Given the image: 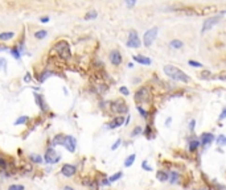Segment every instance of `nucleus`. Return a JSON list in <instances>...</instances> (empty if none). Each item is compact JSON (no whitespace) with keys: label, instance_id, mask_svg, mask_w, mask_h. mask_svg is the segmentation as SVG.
Returning a JSON list of instances; mask_svg holds the SVG:
<instances>
[{"label":"nucleus","instance_id":"1","mask_svg":"<svg viewBox=\"0 0 226 190\" xmlns=\"http://www.w3.org/2000/svg\"><path fill=\"white\" fill-rule=\"evenodd\" d=\"M164 73H165L171 79H173V81L184 82V83H188L189 82L188 75H186L184 72H181L179 67H176V66H173V65H165L164 66Z\"/></svg>","mask_w":226,"mask_h":190},{"label":"nucleus","instance_id":"2","mask_svg":"<svg viewBox=\"0 0 226 190\" xmlns=\"http://www.w3.org/2000/svg\"><path fill=\"white\" fill-rule=\"evenodd\" d=\"M52 50L53 52H56V54L58 57H60L61 59H63V61H68V59L72 57V50H70V46L69 44H68V41H58V42H56V44L53 45V48H52Z\"/></svg>","mask_w":226,"mask_h":190},{"label":"nucleus","instance_id":"3","mask_svg":"<svg viewBox=\"0 0 226 190\" xmlns=\"http://www.w3.org/2000/svg\"><path fill=\"white\" fill-rule=\"evenodd\" d=\"M60 160H61V155L56 152V149H54L53 146L46 148L45 155H44V161L46 162V164H52V165H53V164L60 162Z\"/></svg>","mask_w":226,"mask_h":190},{"label":"nucleus","instance_id":"4","mask_svg":"<svg viewBox=\"0 0 226 190\" xmlns=\"http://www.w3.org/2000/svg\"><path fill=\"white\" fill-rule=\"evenodd\" d=\"M156 37H157V28L156 27L148 29V31L144 33V36H143V44H144V46L150 48L151 45H152V42L156 40Z\"/></svg>","mask_w":226,"mask_h":190},{"label":"nucleus","instance_id":"5","mask_svg":"<svg viewBox=\"0 0 226 190\" xmlns=\"http://www.w3.org/2000/svg\"><path fill=\"white\" fill-rule=\"evenodd\" d=\"M60 173L66 178H72L77 174V166L73 165V164H68V162L62 164V166L60 169Z\"/></svg>","mask_w":226,"mask_h":190},{"label":"nucleus","instance_id":"6","mask_svg":"<svg viewBox=\"0 0 226 190\" xmlns=\"http://www.w3.org/2000/svg\"><path fill=\"white\" fill-rule=\"evenodd\" d=\"M111 108H113L114 112L119 114V115H123V114H127L128 112V106L123 102L122 99H116L111 103Z\"/></svg>","mask_w":226,"mask_h":190},{"label":"nucleus","instance_id":"7","mask_svg":"<svg viewBox=\"0 0 226 190\" xmlns=\"http://www.w3.org/2000/svg\"><path fill=\"white\" fill-rule=\"evenodd\" d=\"M141 41L138 37V33L135 31H131L128 34V40H127V46L128 48H140Z\"/></svg>","mask_w":226,"mask_h":190},{"label":"nucleus","instance_id":"8","mask_svg":"<svg viewBox=\"0 0 226 190\" xmlns=\"http://www.w3.org/2000/svg\"><path fill=\"white\" fill-rule=\"evenodd\" d=\"M63 146H65L66 151H69L70 153H74L75 149H77V140H75V137L72 136V135H66Z\"/></svg>","mask_w":226,"mask_h":190},{"label":"nucleus","instance_id":"9","mask_svg":"<svg viewBox=\"0 0 226 190\" xmlns=\"http://www.w3.org/2000/svg\"><path fill=\"white\" fill-rule=\"evenodd\" d=\"M148 98H150V90H148V87H140L135 93V100L138 103L145 102Z\"/></svg>","mask_w":226,"mask_h":190},{"label":"nucleus","instance_id":"10","mask_svg":"<svg viewBox=\"0 0 226 190\" xmlns=\"http://www.w3.org/2000/svg\"><path fill=\"white\" fill-rule=\"evenodd\" d=\"M124 116H115V118H113L109 122V124H107V128L109 129H116V128H119V127H122L123 124H124Z\"/></svg>","mask_w":226,"mask_h":190},{"label":"nucleus","instance_id":"11","mask_svg":"<svg viewBox=\"0 0 226 190\" xmlns=\"http://www.w3.org/2000/svg\"><path fill=\"white\" fill-rule=\"evenodd\" d=\"M33 95H35V100H36V104H37V106H38V108H40L42 112H48V111H49V107H48V103L45 102L44 97H42L41 94H38V93H35V94H33Z\"/></svg>","mask_w":226,"mask_h":190},{"label":"nucleus","instance_id":"12","mask_svg":"<svg viewBox=\"0 0 226 190\" xmlns=\"http://www.w3.org/2000/svg\"><path fill=\"white\" fill-rule=\"evenodd\" d=\"M218 21H220V16H217V17L214 16V17H210V19L205 20L204 25H202V33H205V32H208V31H210L214 25L218 24Z\"/></svg>","mask_w":226,"mask_h":190},{"label":"nucleus","instance_id":"13","mask_svg":"<svg viewBox=\"0 0 226 190\" xmlns=\"http://www.w3.org/2000/svg\"><path fill=\"white\" fill-rule=\"evenodd\" d=\"M214 140H216V137L210 132H204V133L201 135V144L204 145V148H208Z\"/></svg>","mask_w":226,"mask_h":190},{"label":"nucleus","instance_id":"14","mask_svg":"<svg viewBox=\"0 0 226 190\" xmlns=\"http://www.w3.org/2000/svg\"><path fill=\"white\" fill-rule=\"evenodd\" d=\"M109 57H110V62L113 63L114 66H119L123 61L122 54H120L118 50H113V52H110V56Z\"/></svg>","mask_w":226,"mask_h":190},{"label":"nucleus","instance_id":"15","mask_svg":"<svg viewBox=\"0 0 226 190\" xmlns=\"http://www.w3.org/2000/svg\"><path fill=\"white\" fill-rule=\"evenodd\" d=\"M28 161L31 164H36V165H40L44 162V156L37 155V153H29L28 155Z\"/></svg>","mask_w":226,"mask_h":190},{"label":"nucleus","instance_id":"16","mask_svg":"<svg viewBox=\"0 0 226 190\" xmlns=\"http://www.w3.org/2000/svg\"><path fill=\"white\" fill-rule=\"evenodd\" d=\"M65 139H66V135H63V133H57L54 137H52V146H58V145H62V146H63Z\"/></svg>","mask_w":226,"mask_h":190},{"label":"nucleus","instance_id":"17","mask_svg":"<svg viewBox=\"0 0 226 190\" xmlns=\"http://www.w3.org/2000/svg\"><path fill=\"white\" fill-rule=\"evenodd\" d=\"M156 180H159L160 182H167L169 180V176H168V173L165 170H159L156 173Z\"/></svg>","mask_w":226,"mask_h":190},{"label":"nucleus","instance_id":"18","mask_svg":"<svg viewBox=\"0 0 226 190\" xmlns=\"http://www.w3.org/2000/svg\"><path fill=\"white\" fill-rule=\"evenodd\" d=\"M53 74H54L53 72H48V70H46V72H42V73H40V74L37 75V81L40 82V83H42V82H45L50 77V75H53Z\"/></svg>","mask_w":226,"mask_h":190},{"label":"nucleus","instance_id":"19","mask_svg":"<svg viewBox=\"0 0 226 190\" xmlns=\"http://www.w3.org/2000/svg\"><path fill=\"white\" fill-rule=\"evenodd\" d=\"M15 32H1L0 33V41H10L15 37Z\"/></svg>","mask_w":226,"mask_h":190},{"label":"nucleus","instance_id":"20","mask_svg":"<svg viewBox=\"0 0 226 190\" xmlns=\"http://www.w3.org/2000/svg\"><path fill=\"white\" fill-rule=\"evenodd\" d=\"M134 59H135L136 62L141 63V65H151V58H148V57H144V56H135L134 57Z\"/></svg>","mask_w":226,"mask_h":190},{"label":"nucleus","instance_id":"21","mask_svg":"<svg viewBox=\"0 0 226 190\" xmlns=\"http://www.w3.org/2000/svg\"><path fill=\"white\" fill-rule=\"evenodd\" d=\"M200 144H201V141L197 140V139L190 140V143H189V151H190V152H196V151L200 148Z\"/></svg>","mask_w":226,"mask_h":190},{"label":"nucleus","instance_id":"22","mask_svg":"<svg viewBox=\"0 0 226 190\" xmlns=\"http://www.w3.org/2000/svg\"><path fill=\"white\" fill-rule=\"evenodd\" d=\"M33 36H35L36 40H44V38L48 36V31H45V29H41V31H36Z\"/></svg>","mask_w":226,"mask_h":190},{"label":"nucleus","instance_id":"23","mask_svg":"<svg viewBox=\"0 0 226 190\" xmlns=\"http://www.w3.org/2000/svg\"><path fill=\"white\" fill-rule=\"evenodd\" d=\"M10 52H11V54H12V57L15 59H20V58H21V52H20L19 46H12Z\"/></svg>","mask_w":226,"mask_h":190},{"label":"nucleus","instance_id":"24","mask_svg":"<svg viewBox=\"0 0 226 190\" xmlns=\"http://www.w3.org/2000/svg\"><path fill=\"white\" fill-rule=\"evenodd\" d=\"M28 122H29V116L24 115V116H20V118L16 119L13 124H15V125H23V124H27Z\"/></svg>","mask_w":226,"mask_h":190},{"label":"nucleus","instance_id":"25","mask_svg":"<svg viewBox=\"0 0 226 190\" xmlns=\"http://www.w3.org/2000/svg\"><path fill=\"white\" fill-rule=\"evenodd\" d=\"M135 159H136V155L135 153H132V155H130L127 159H126V161H124V166L126 168H130V166L135 162Z\"/></svg>","mask_w":226,"mask_h":190},{"label":"nucleus","instance_id":"26","mask_svg":"<svg viewBox=\"0 0 226 190\" xmlns=\"http://www.w3.org/2000/svg\"><path fill=\"white\" fill-rule=\"evenodd\" d=\"M179 178H180V174L177 173L176 170L171 172V177H169V182L171 184H177L179 182Z\"/></svg>","mask_w":226,"mask_h":190},{"label":"nucleus","instance_id":"27","mask_svg":"<svg viewBox=\"0 0 226 190\" xmlns=\"http://www.w3.org/2000/svg\"><path fill=\"white\" fill-rule=\"evenodd\" d=\"M141 133H143V127H140V125H136V127L132 129L130 137H136V136H139V135H141Z\"/></svg>","mask_w":226,"mask_h":190},{"label":"nucleus","instance_id":"28","mask_svg":"<svg viewBox=\"0 0 226 190\" xmlns=\"http://www.w3.org/2000/svg\"><path fill=\"white\" fill-rule=\"evenodd\" d=\"M169 45L172 48H175V49H181V48L184 46V42H182V41H180V40H172L169 42Z\"/></svg>","mask_w":226,"mask_h":190},{"label":"nucleus","instance_id":"29","mask_svg":"<svg viewBox=\"0 0 226 190\" xmlns=\"http://www.w3.org/2000/svg\"><path fill=\"white\" fill-rule=\"evenodd\" d=\"M7 190H25V186L23 184H11L8 185Z\"/></svg>","mask_w":226,"mask_h":190},{"label":"nucleus","instance_id":"30","mask_svg":"<svg viewBox=\"0 0 226 190\" xmlns=\"http://www.w3.org/2000/svg\"><path fill=\"white\" fill-rule=\"evenodd\" d=\"M216 144L217 145H220V146H222V145H226V136L225 135H220V136L216 139Z\"/></svg>","mask_w":226,"mask_h":190},{"label":"nucleus","instance_id":"31","mask_svg":"<svg viewBox=\"0 0 226 190\" xmlns=\"http://www.w3.org/2000/svg\"><path fill=\"white\" fill-rule=\"evenodd\" d=\"M99 186H100L99 181L95 180V178H93V181H91L90 186H89V190H99Z\"/></svg>","mask_w":226,"mask_h":190},{"label":"nucleus","instance_id":"32","mask_svg":"<svg viewBox=\"0 0 226 190\" xmlns=\"http://www.w3.org/2000/svg\"><path fill=\"white\" fill-rule=\"evenodd\" d=\"M98 16V13H97V11H94V10H91V11H89L85 15V20H93V19H95Z\"/></svg>","mask_w":226,"mask_h":190},{"label":"nucleus","instance_id":"33","mask_svg":"<svg viewBox=\"0 0 226 190\" xmlns=\"http://www.w3.org/2000/svg\"><path fill=\"white\" fill-rule=\"evenodd\" d=\"M122 177H123V173H122V172H116L115 174H113V176H110V177H109V180H110V182H115V181L120 180Z\"/></svg>","mask_w":226,"mask_h":190},{"label":"nucleus","instance_id":"34","mask_svg":"<svg viewBox=\"0 0 226 190\" xmlns=\"http://www.w3.org/2000/svg\"><path fill=\"white\" fill-rule=\"evenodd\" d=\"M136 110H138V111H139V114H140V115L143 116V118H144V119H148V112L145 111L144 108H141L140 106H136Z\"/></svg>","mask_w":226,"mask_h":190},{"label":"nucleus","instance_id":"35","mask_svg":"<svg viewBox=\"0 0 226 190\" xmlns=\"http://www.w3.org/2000/svg\"><path fill=\"white\" fill-rule=\"evenodd\" d=\"M188 63L190 66H193V67H202V63H200L198 61H193V59H189Z\"/></svg>","mask_w":226,"mask_h":190},{"label":"nucleus","instance_id":"36","mask_svg":"<svg viewBox=\"0 0 226 190\" xmlns=\"http://www.w3.org/2000/svg\"><path fill=\"white\" fill-rule=\"evenodd\" d=\"M141 168L144 169V170H147V172H151V170H152V166L148 165V161H147V160H144V161L141 162Z\"/></svg>","mask_w":226,"mask_h":190},{"label":"nucleus","instance_id":"37","mask_svg":"<svg viewBox=\"0 0 226 190\" xmlns=\"http://www.w3.org/2000/svg\"><path fill=\"white\" fill-rule=\"evenodd\" d=\"M120 144H122V139H118V140H116L115 143H114L113 145H111V151H116L118 148H119Z\"/></svg>","mask_w":226,"mask_h":190},{"label":"nucleus","instance_id":"38","mask_svg":"<svg viewBox=\"0 0 226 190\" xmlns=\"http://www.w3.org/2000/svg\"><path fill=\"white\" fill-rule=\"evenodd\" d=\"M61 190H77V189L70 184H63L62 186H61Z\"/></svg>","mask_w":226,"mask_h":190},{"label":"nucleus","instance_id":"39","mask_svg":"<svg viewBox=\"0 0 226 190\" xmlns=\"http://www.w3.org/2000/svg\"><path fill=\"white\" fill-rule=\"evenodd\" d=\"M143 133L147 136V139H154L152 135H151V127H150V125H147V128H145V131H143Z\"/></svg>","mask_w":226,"mask_h":190},{"label":"nucleus","instance_id":"40","mask_svg":"<svg viewBox=\"0 0 226 190\" xmlns=\"http://www.w3.org/2000/svg\"><path fill=\"white\" fill-rule=\"evenodd\" d=\"M99 184H100V185H103V186H107V185H110L111 182H110V180H109L107 177H102V180L99 181Z\"/></svg>","mask_w":226,"mask_h":190},{"label":"nucleus","instance_id":"41","mask_svg":"<svg viewBox=\"0 0 226 190\" xmlns=\"http://www.w3.org/2000/svg\"><path fill=\"white\" fill-rule=\"evenodd\" d=\"M5 67H7V61H5V58L0 57V70H1V69H3V70H5Z\"/></svg>","mask_w":226,"mask_h":190},{"label":"nucleus","instance_id":"42","mask_svg":"<svg viewBox=\"0 0 226 190\" xmlns=\"http://www.w3.org/2000/svg\"><path fill=\"white\" fill-rule=\"evenodd\" d=\"M119 91H120V94H123V95H124V97L130 95V91H128V89L126 87V86H122V87L119 89Z\"/></svg>","mask_w":226,"mask_h":190},{"label":"nucleus","instance_id":"43","mask_svg":"<svg viewBox=\"0 0 226 190\" xmlns=\"http://www.w3.org/2000/svg\"><path fill=\"white\" fill-rule=\"evenodd\" d=\"M124 1H126V4H127V7H128V8L135 7V4H136V0H124Z\"/></svg>","mask_w":226,"mask_h":190},{"label":"nucleus","instance_id":"44","mask_svg":"<svg viewBox=\"0 0 226 190\" xmlns=\"http://www.w3.org/2000/svg\"><path fill=\"white\" fill-rule=\"evenodd\" d=\"M195 128H196V120L195 119H192L190 122H189V131H195Z\"/></svg>","mask_w":226,"mask_h":190},{"label":"nucleus","instance_id":"45","mask_svg":"<svg viewBox=\"0 0 226 190\" xmlns=\"http://www.w3.org/2000/svg\"><path fill=\"white\" fill-rule=\"evenodd\" d=\"M24 81L27 82V83H29V82L32 81V75H31V73H27V74H25V77H24Z\"/></svg>","mask_w":226,"mask_h":190},{"label":"nucleus","instance_id":"46","mask_svg":"<svg viewBox=\"0 0 226 190\" xmlns=\"http://www.w3.org/2000/svg\"><path fill=\"white\" fill-rule=\"evenodd\" d=\"M223 119H226V108L221 112V115H220V120H223Z\"/></svg>","mask_w":226,"mask_h":190},{"label":"nucleus","instance_id":"47","mask_svg":"<svg viewBox=\"0 0 226 190\" xmlns=\"http://www.w3.org/2000/svg\"><path fill=\"white\" fill-rule=\"evenodd\" d=\"M40 21H41V22H44V24H45V22L49 21V17H48V16H44V17H41V19H40Z\"/></svg>","mask_w":226,"mask_h":190},{"label":"nucleus","instance_id":"48","mask_svg":"<svg viewBox=\"0 0 226 190\" xmlns=\"http://www.w3.org/2000/svg\"><path fill=\"white\" fill-rule=\"evenodd\" d=\"M171 122H172V119L168 118V119H167V122H165V124H167V125H169V124H171Z\"/></svg>","mask_w":226,"mask_h":190},{"label":"nucleus","instance_id":"49","mask_svg":"<svg viewBox=\"0 0 226 190\" xmlns=\"http://www.w3.org/2000/svg\"><path fill=\"white\" fill-rule=\"evenodd\" d=\"M5 49V46H0V50H4Z\"/></svg>","mask_w":226,"mask_h":190},{"label":"nucleus","instance_id":"50","mask_svg":"<svg viewBox=\"0 0 226 190\" xmlns=\"http://www.w3.org/2000/svg\"><path fill=\"white\" fill-rule=\"evenodd\" d=\"M195 190H201V189H195Z\"/></svg>","mask_w":226,"mask_h":190}]
</instances>
